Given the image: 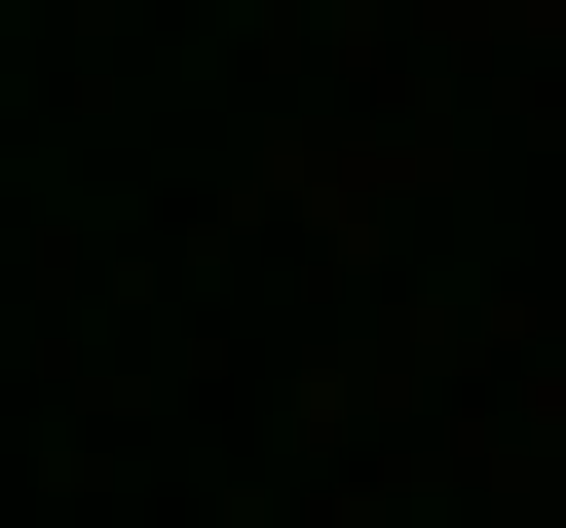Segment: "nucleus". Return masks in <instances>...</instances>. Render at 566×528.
I'll return each instance as SVG.
<instances>
[]
</instances>
